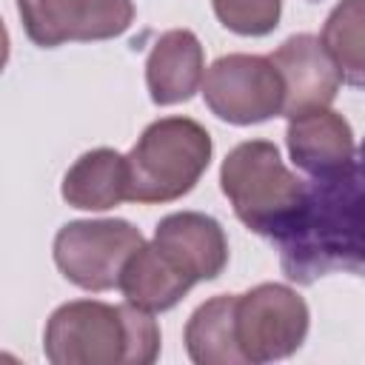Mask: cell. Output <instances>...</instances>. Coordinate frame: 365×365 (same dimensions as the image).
Wrapping results in <instances>:
<instances>
[{"label":"cell","mask_w":365,"mask_h":365,"mask_svg":"<svg viewBox=\"0 0 365 365\" xmlns=\"http://www.w3.org/2000/svg\"><path fill=\"white\" fill-rule=\"evenodd\" d=\"M277 245L291 282L311 285L328 271L365 277V145L351 168L308 185L299 217Z\"/></svg>","instance_id":"obj_1"},{"label":"cell","mask_w":365,"mask_h":365,"mask_svg":"<svg viewBox=\"0 0 365 365\" xmlns=\"http://www.w3.org/2000/svg\"><path fill=\"white\" fill-rule=\"evenodd\" d=\"M43 351L54 365H151L160 356V325L131 302L74 299L51 311Z\"/></svg>","instance_id":"obj_2"},{"label":"cell","mask_w":365,"mask_h":365,"mask_svg":"<svg viewBox=\"0 0 365 365\" xmlns=\"http://www.w3.org/2000/svg\"><path fill=\"white\" fill-rule=\"evenodd\" d=\"M220 188L237 220L254 234L279 240L299 217L308 182L285 168L271 140H245L228 151L220 168Z\"/></svg>","instance_id":"obj_3"},{"label":"cell","mask_w":365,"mask_h":365,"mask_svg":"<svg viewBox=\"0 0 365 365\" xmlns=\"http://www.w3.org/2000/svg\"><path fill=\"white\" fill-rule=\"evenodd\" d=\"M211 134L191 117H163L145 125L125 154L128 200L143 205L185 197L211 163Z\"/></svg>","instance_id":"obj_4"},{"label":"cell","mask_w":365,"mask_h":365,"mask_svg":"<svg viewBox=\"0 0 365 365\" xmlns=\"http://www.w3.org/2000/svg\"><path fill=\"white\" fill-rule=\"evenodd\" d=\"M308 319L305 299L282 282H262L237 294L234 334L245 365H262L297 354L308 336Z\"/></svg>","instance_id":"obj_5"},{"label":"cell","mask_w":365,"mask_h":365,"mask_svg":"<svg viewBox=\"0 0 365 365\" xmlns=\"http://www.w3.org/2000/svg\"><path fill=\"white\" fill-rule=\"evenodd\" d=\"M140 228L125 220H74L54 237V262L60 274L83 291H111L128 257L143 245Z\"/></svg>","instance_id":"obj_6"},{"label":"cell","mask_w":365,"mask_h":365,"mask_svg":"<svg viewBox=\"0 0 365 365\" xmlns=\"http://www.w3.org/2000/svg\"><path fill=\"white\" fill-rule=\"evenodd\" d=\"M202 97L211 114L231 125L265 123L285 108V86L262 54H225L217 57L202 80Z\"/></svg>","instance_id":"obj_7"},{"label":"cell","mask_w":365,"mask_h":365,"mask_svg":"<svg viewBox=\"0 0 365 365\" xmlns=\"http://www.w3.org/2000/svg\"><path fill=\"white\" fill-rule=\"evenodd\" d=\"M20 23L40 48L120 37L134 20L131 0H17Z\"/></svg>","instance_id":"obj_8"},{"label":"cell","mask_w":365,"mask_h":365,"mask_svg":"<svg viewBox=\"0 0 365 365\" xmlns=\"http://www.w3.org/2000/svg\"><path fill=\"white\" fill-rule=\"evenodd\" d=\"M271 63L277 66L282 86H285V108L282 114L291 120L302 111L328 108L339 91V71L325 51L322 40L314 34H294L288 37L274 54Z\"/></svg>","instance_id":"obj_9"},{"label":"cell","mask_w":365,"mask_h":365,"mask_svg":"<svg viewBox=\"0 0 365 365\" xmlns=\"http://www.w3.org/2000/svg\"><path fill=\"white\" fill-rule=\"evenodd\" d=\"M288 154L297 168L314 180L334 177L354 165L356 145L348 120L328 108L302 111L288 120Z\"/></svg>","instance_id":"obj_10"},{"label":"cell","mask_w":365,"mask_h":365,"mask_svg":"<svg viewBox=\"0 0 365 365\" xmlns=\"http://www.w3.org/2000/svg\"><path fill=\"white\" fill-rule=\"evenodd\" d=\"M200 279L163 245L143 242L125 262L123 274H120V291L125 297V302L160 314L174 308Z\"/></svg>","instance_id":"obj_11"},{"label":"cell","mask_w":365,"mask_h":365,"mask_svg":"<svg viewBox=\"0 0 365 365\" xmlns=\"http://www.w3.org/2000/svg\"><path fill=\"white\" fill-rule=\"evenodd\" d=\"M205 80V57L194 31L171 29L157 37L145 60V86L151 103L177 106L191 100Z\"/></svg>","instance_id":"obj_12"},{"label":"cell","mask_w":365,"mask_h":365,"mask_svg":"<svg viewBox=\"0 0 365 365\" xmlns=\"http://www.w3.org/2000/svg\"><path fill=\"white\" fill-rule=\"evenodd\" d=\"M154 242L171 251L200 282L217 279L228 265V240L222 225L200 211H177L157 222Z\"/></svg>","instance_id":"obj_13"},{"label":"cell","mask_w":365,"mask_h":365,"mask_svg":"<svg viewBox=\"0 0 365 365\" xmlns=\"http://www.w3.org/2000/svg\"><path fill=\"white\" fill-rule=\"evenodd\" d=\"M63 200L80 211H108L128 200V165L125 154L114 148H94L77 157L66 171Z\"/></svg>","instance_id":"obj_14"},{"label":"cell","mask_w":365,"mask_h":365,"mask_svg":"<svg viewBox=\"0 0 365 365\" xmlns=\"http://www.w3.org/2000/svg\"><path fill=\"white\" fill-rule=\"evenodd\" d=\"M237 294L205 299L185 322V351L197 365H245L234 334Z\"/></svg>","instance_id":"obj_15"},{"label":"cell","mask_w":365,"mask_h":365,"mask_svg":"<svg viewBox=\"0 0 365 365\" xmlns=\"http://www.w3.org/2000/svg\"><path fill=\"white\" fill-rule=\"evenodd\" d=\"M319 40L342 83L365 91V0H339L325 17Z\"/></svg>","instance_id":"obj_16"},{"label":"cell","mask_w":365,"mask_h":365,"mask_svg":"<svg viewBox=\"0 0 365 365\" xmlns=\"http://www.w3.org/2000/svg\"><path fill=\"white\" fill-rule=\"evenodd\" d=\"M217 20L242 37H265L279 26L282 0H211Z\"/></svg>","instance_id":"obj_17"},{"label":"cell","mask_w":365,"mask_h":365,"mask_svg":"<svg viewBox=\"0 0 365 365\" xmlns=\"http://www.w3.org/2000/svg\"><path fill=\"white\" fill-rule=\"evenodd\" d=\"M362 145H365V143H362Z\"/></svg>","instance_id":"obj_18"}]
</instances>
